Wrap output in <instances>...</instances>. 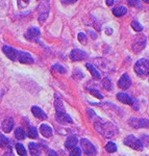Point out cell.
<instances>
[{
  "mask_svg": "<svg viewBox=\"0 0 149 156\" xmlns=\"http://www.w3.org/2000/svg\"><path fill=\"white\" fill-rule=\"evenodd\" d=\"M48 156H59V154L53 150H49L48 151Z\"/></svg>",
  "mask_w": 149,
  "mask_h": 156,
  "instance_id": "74e56055",
  "label": "cell"
},
{
  "mask_svg": "<svg viewBox=\"0 0 149 156\" xmlns=\"http://www.w3.org/2000/svg\"><path fill=\"white\" fill-rule=\"evenodd\" d=\"M16 150H17V153H18L20 156H26V150H25V148L23 147L22 144H17Z\"/></svg>",
  "mask_w": 149,
  "mask_h": 156,
  "instance_id": "4316f807",
  "label": "cell"
},
{
  "mask_svg": "<svg viewBox=\"0 0 149 156\" xmlns=\"http://www.w3.org/2000/svg\"><path fill=\"white\" fill-rule=\"evenodd\" d=\"M55 118H56V121L59 123H62V124H72L73 123V120L71 119V117L70 115H68L66 112H62V114H56L55 115Z\"/></svg>",
  "mask_w": 149,
  "mask_h": 156,
  "instance_id": "4fadbf2b",
  "label": "cell"
},
{
  "mask_svg": "<svg viewBox=\"0 0 149 156\" xmlns=\"http://www.w3.org/2000/svg\"><path fill=\"white\" fill-rule=\"evenodd\" d=\"M70 156H82V150H80V148L78 147L73 148L71 152H70Z\"/></svg>",
  "mask_w": 149,
  "mask_h": 156,
  "instance_id": "4dcf8cb0",
  "label": "cell"
},
{
  "mask_svg": "<svg viewBox=\"0 0 149 156\" xmlns=\"http://www.w3.org/2000/svg\"><path fill=\"white\" fill-rule=\"evenodd\" d=\"M124 144L126 146H128V147L133 148V149L139 150V151L143 150V147H144L142 142H141L139 138L135 137L133 135H128V136L124 140Z\"/></svg>",
  "mask_w": 149,
  "mask_h": 156,
  "instance_id": "3957f363",
  "label": "cell"
},
{
  "mask_svg": "<svg viewBox=\"0 0 149 156\" xmlns=\"http://www.w3.org/2000/svg\"><path fill=\"white\" fill-rule=\"evenodd\" d=\"M146 46V37L144 36H139L137 37V40L135 41V43H133V49L135 52H140L142 51V50L145 48Z\"/></svg>",
  "mask_w": 149,
  "mask_h": 156,
  "instance_id": "52a82bcc",
  "label": "cell"
},
{
  "mask_svg": "<svg viewBox=\"0 0 149 156\" xmlns=\"http://www.w3.org/2000/svg\"><path fill=\"white\" fill-rule=\"evenodd\" d=\"M28 136L31 137V138H37L38 137V130L35 127H29Z\"/></svg>",
  "mask_w": 149,
  "mask_h": 156,
  "instance_id": "f546056e",
  "label": "cell"
},
{
  "mask_svg": "<svg viewBox=\"0 0 149 156\" xmlns=\"http://www.w3.org/2000/svg\"><path fill=\"white\" fill-rule=\"evenodd\" d=\"M4 156H13V153H12V150L9 149V152H6L5 153V155Z\"/></svg>",
  "mask_w": 149,
  "mask_h": 156,
  "instance_id": "f35d334b",
  "label": "cell"
},
{
  "mask_svg": "<svg viewBox=\"0 0 149 156\" xmlns=\"http://www.w3.org/2000/svg\"><path fill=\"white\" fill-rule=\"evenodd\" d=\"M14 128V120L12 118H9V119H5L2 123V129H3L4 132H11L12 129Z\"/></svg>",
  "mask_w": 149,
  "mask_h": 156,
  "instance_id": "2e32d148",
  "label": "cell"
},
{
  "mask_svg": "<svg viewBox=\"0 0 149 156\" xmlns=\"http://www.w3.org/2000/svg\"><path fill=\"white\" fill-rule=\"evenodd\" d=\"M40 131L45 137H50L52 135V128L47 124H42L40 126Z\"/></svg>",
  "mask_w": 149,
  "mask_h": 156,
  "instance_id": "e0dca14e",
  "label": "cell"
},
{
  "mask_svg": "<svg viewBox=\"0 0 149 156\" xmlns=\"http://www.w3.org/2000/svg\"><path fill=\"white\" fill-rule=\"evenodd\" d=\"M105 150H107V152H110V153H114V152H116V151H117V146L115 145V143L110 142V143H107V146H105Z\"/></svg>",
  "mask_w": 149,
  "mask_h": 156,
  "instance_id": "484cf974",
  "label": "cell"
},
{
  "mask_svg": "<svg viewBox=\"0 0 149 156\" xmlns=\"http://www.w3.org/2000/svg\"><path fill=\"white\" fill-rule=\"evenodd\" d=\"M95 127L97 131L102 133L105 137H114L117 133L116 127L111 123H105V124H101V123H95Z\"/></svg>",
  "mask_w": 149,
  "mask_h": 156,
  "instance_id": "6da1fadb",
  "label": "cell"
},
{
  "mask_svg": "<svg viewBox=\"0 0 149 156\" xmlns=\"http://www.w3.org/2000/svg\"><path fill=\"white\" fill-rule=\"evenodd\" d=\"M17 60H19L22 64H32L35 62L31 55L24 51H18V58H17Z\"/></svg>",
  "mask_w": 149,
  "mask_h": 156,
  "instance_id": "8fae6325",
  "label": "cell"
},
{
  "mask_svg": "<svg viewBox=\"0 0 149 156\" xmlns=\"http://www.w3.org/2000/svg\"><path fill=\"white\" fill-rule=\"evenodd\" d=\"M144 2H146V3H149V0H143Z\"/></svg>",
  "mask_w": 149,
  "mask_h": 156,
  "instance_id": "ab89813d",
  "label": "cell"
},
{
  "mask_svg": "<svg viewBox=\"0 0 149 156\" xmlns=\"http://www.w3.org/2000/svg\"><path fill=\"white\" fill-rule=\"evenodd\" d=\"M90 93L93 95V96H95L96 98H98V99H103V96L101 94H100L99 90H90Z\"/></svg>",
  "mask_w": 149,
  "mask_h": 156,
  "instance_id": "836d02e7",
  "label": "cell"
},
{
  "mask_svg": "<svg viewBox=\"0 0 149 156\" xmlns=\"http://www.w3.org/2000/svg\"><path fill=\"white\" fill-rule=\"evenodd\" d=\"M77 0H62V3L65 4V5H67V4H73L75 3Z\"/></svg>",
  "mask_w": 149,
  "mask_h": 156,
  "instance_id": "8d00e7d4",
  "label": "cell"
},
{
  "mask_svg": "<svg viewBox=\"0 0 149 156\" xmlns=\"http://www.w3.org/2000/svg\"><path fill=\"white\" fill-rule=\"evenodd\" d=\"M29 152H30V154H31L32 156H38V155H39L40 152H41L39 145L36 144V143H30V144H29Z\"/></svg>",
  "mask_w": 149,
  "mask_h": 156,
  "instance_id": "44dd1931",
  "label": "cell"
},
{
  "mask_svg": "<svg viewBox=\"0 0 149 156\" xmlns=\"http://www.w3.org/2000/svg\"><path fill=\"white\" fill-rule=\"evenodd\" d=\"M129 124L135 128H144L149 126V121L147 119H136V118H131L129 120Z\"/></svg>",
  "mask_w": 149,
  "mask_h": 156,
  "instance_id": "9c48e42d",
  "label": "cell"
},
{
  "mask_svg": "<svg viewBox=\"0 0 149 156\" xmlns=\"http://www.w3.org/2000/svg\"><path fill=\"white\" fill-rule=\"evenodd\" d=\"M135 72L139 76H146L149 74V60L146 58L139 59L135 65Z\"/></svg>",
  "mask_w": 149,
  "mask_h": 156,
  "instance_id": "7a4b0ae2",
  "label": "cell"
},
{
  "mask_svg": "<svg viewBox=\"0 0 149 156\" xmlns=\"http://www.w3.org/2000/svg\"><path fill=\"white\" fill-rule=\"evenodd\" d=\"M80 145H82V148L84 149L85 153L87 155H95L96 153H97L94 145H93L89 140H87V138L80 140Z\"/></svg>",
  "mask_w": 149,
  "mask_h": 156,
  "instance_id": "5b68a950",
  "label": "cell"
},
{
  "mask_svg": "<svg viewBox=\"0 0 149 156\" xmlns=\"http://www.w3.org/2000/svg\"><path fill=\"white\" fill-rule=\"evenodd\" d=\"M2 50H3V53L5 54L9 59H12L13 62H15V60H17V58H18V51L13 48V47L6 46L5 45V46H3Z\"/></svg>",
  "mask_w": 149,
  "mask_h": 156,
  "instance_id": "30bf717a",
  "label": "cell"
},
{
  "mask_svg": "<svg viewBox=\"0 0 149 156\" xmlns=\"http://www.w3.org/2000/svg\"><path fill=\"white\" fill-rule=\"evenodd\" d=\"M117 99L118 101H120L121 103H124V104H128V105H133V100L129 95L125 94V93H119L117 95Z\"/></svg>",
  "mask_w": 149,
  "mask_h": 156,
  "instance_id": "5bb4252c",
  "label": "cell"
},
{
  "mask_svg": "<svg viewBox=\"0 0 149 156\" xmlns=\"http://www.w3.org/2000/svg\"><path fill=\"white\" fill-rule=\"evenodd\" d=\"M128 4L133 7H140V0H128Z\"/></svg>",
  "mask_w": 149,
  "mask_h": 156,
  "instance_id": "e575fe53",
  "label": "cell"
},
{
  "mask_svg": "<svg viewBox=\"0 0 149 156\" xmlns=\"http://www.w3.org/2000/svg\"><path fill=\"white\" fill-rule=\"evenodd\" d=\"M85 67H87V69L89 70L90 73L92 74L93 78H95V79H100V77H101V76H100V73L96 70V68L93 66V65H91V64L88 62V64L85 65Z\"/></svg>",
  "mask_w": 149,
  "mask_h": 156,
  "instance_id": "ffe728a7",
  "label": "cell"
},
{
  "mask_svg": "<svg viewBox=\"0 0 149 156\" xmlns=\"http://www.w3.org/2000/svg\"><path fill=\"white\" fill-rule=\"evenodd\" d=\"M31 112H32V115H34L36 118H38V119H40V120H46L47 119V115L45 114V112H43L40 107L32 106L31 107Z\"/></svg>",
  "mask_w": 149,
  "mask_h": 156,
  "instance_id": "9a60e30c",
  "label": "cell"
},
{
  "mask_svg": "<svg viewBox=\"0 0 149 156\" xmlns=\"http://www.w3.org/2000/svg\"><path fill=\"white\" fill-rule=\"evenodd\" d=\"M49 9H50V6H49L48 0H46L45 2H42L41 5L39 7V22L41 24L44 23L45 20L47 19L48 15H49Z\"/></svg>",
  "mask_w": 149,
  "mask_h": 156,
  "instance_id": "277c9868",
  "label": "cell"
},
{
  "mask_svg": "<svg viewBox=\"0 0 149 156\" xmlns=\"http://www.w3.org/2000/svg\"><path fill=\"white\" fill-rule=\"evenodd\" d=\"M140 140L142 142L143 146H145V147L149 146V135H142Z\"/></svg>",
  "mask_w": 149,
  "mask_h": 156,
  "instance_id": "d6a6232c",
  "label": "cell"
},
{
  "mask_svg": "<svg viewBox=\"0 0 149 156\" xmlns=\"http://www.w3.org/2000/svg\"><path fill=\"white\" fill-rule=\"evenodd\" d=\"M54 106H55V109H56V114H62V112H65L64 104H63L62 100L59 99V98H56V99H55Z\"/></svg>",
  "mask_w": 149,
  "mask_h": 156,
  "instance_id": "7402d4cb",
  "label": "cell"
},
{
  "mask_svg": "<svg viewBox=\"0 0 149 156\" xmlns=\"http://www.w3.org/2000/svg\"><path fill=\"white\" fill-rule=\"evenodd\" d=\"M102 84H103V87L107 90H113V84H112V81L110 80V78H104V79L102 80Z\"/></svg>",
  "mask_w": 149,
  "mask_h": 156,
  "instance_id": "cb8c5ba5",
  "label": "cell"
},
{
  "mask_svg": "<svg viewBox=\"0 0 149 156\" xmlns=\"http://www.w3.org/2000/svg\"><path fill=\"white\" fill-rule=\"evenodd\" d=\"M77 39H78V41L82 43V44H85V43H87V34H84V32H79V34H78Z\"/></svg>",
  "mask_w": 149,
  "mask_h": 156,
  "instance_id": "1f68e13d",
  "label": "cell"
},
{
  "mask_svg": "<svg viewBox=\"0 0 149 156\" xmlns=\"http://www.w3.org/2000/svg\"><path fill=\"white\" fill-rule=\"evenodd\" d=\"M30 0H17V3H18V7L20 9H25L27 5L29 4Z\"/></svg>",
  "mask_w": 149,
  "mask_h": 156,
  "instance_id": "f1b7e54d",
  "label": "cell"
},
{
  "mask_svg": "<svg viewBox=\"0 0 149 156\" xmlns=\"http://www.w3.org/2000/svg\"><path fill=\"white\" fill-rule=\"evenodd\" d=\"M126 12H127V9L122 5L115 7V9H113V14H114V16H116V17H123L124 15H126Z\"/></svg>",
  "mask_w": 149,
  "mask_h": 156,
  "instance_id": "d6986e66",
  "label": "cell"
},
{
  "mask_svg": "<svg viewBox=\"0 0 149 156\" xmlns=\"http://www.w3.org/2000/svg\"><path fill=\"white\" fill-rule=\"evenodd\" d=\"M15 135L18 140H24L25 138V131L22 128H16L15 130Z\"/></svg>",
  "mask_w": 149,
  "mask_h": 156,
  "instance_id": "d4e9b609",
  "label": "cell"
},
{
  "mask_svg": "<svg viewBox=\"0 0 149 156\" xmlns=\"http://www.w3.org/2000/svg\"><path fill=\"white\" fill-rule=\"evenodd\" d=\"M77 142H78L77 137L74 136V135H72V136H69L67 138V140H66V143H65V146H66V148H68V149H73V148L76 147Z\"/></svg>",
  "mask_w": 149,
  "mask_h": 156,
  "instance_id": "ac0fdd59",
  "label": "cell"
},
{
  "mask_svg": "<svg viewBox=\"0 0 149 156\" xmlns=\"http://www.w3.org/2000/svg\"><path fill=\"white\" fill-rule=\"evenodd\" d=\"M87 53L85 51L80 49H73L70 53V58L73 62H80V60H84L85 58H87Z\"/></svg>",
  "mask_w": 149,
  "mask_h": 156,
  "instance_id": "ba28073f",
  "label": "cell"
},
{
  "mask_svg": "<svg viewBox=\"0 0 149 156\" xmlns=\"http://www.w3.org/2000/svg\"><path fill=\"white\" fill-rule=\"evenodd\" d=\"M53 69L56 70L57 72L62 73V74H64V73H66V69L63 66H60V65H54L53 66Z\"/></svg>",
  "mask_w": 149,
  "mask_h": 156,
  "instance_id": "d590c367",
  "label": "cell"
},
{
  "mask_svg": "<svg viewBox=\"0 0 149 156\" xmlns=\"http://www.w3.org/2000/svg\"><path fill=\"white\" fill-rule=\"evenodd\" d=\"M40 36H41V31L38 27H30L25 34V37L29 41H38Z\"/></svg>",
  "mask_w": 149,
  "mask_h": 156,
  "instance_id": "8992f818",
  "label": "cell"
},
{
  "mask_svg": "<svg viewBox=\"0 0 149 156\" xmlns=\"http://www.w3.org/2000/svg\"><path fill=\"white\" fill-rule=\"evenodd\" d=\"M118 85H119L120 89L122 90H127L128 87L131 85V80H130V77L128 76V74H123L121 78L118 81Z\"/></svg>",
  "mask_w": 149,
  "mask_h": 156,
  "instance_id": "7c38bea8",
  "label": "cell"
},
{
  "mask_svg": "<svg viewBox=\"0 0 149 156\" xmlns=\"http://www.w3.org/2000/svg\"><path fill=\"white\" fill-rule=\"evenodd\" d=\"M9 146V140L3 134L0 133V147L1 148H7Z\"/></svg>",
  "mask_w": 149,
  "mask_h": 156,
  "instance_id": "603a6c76",
  "label": "cell"
},
{
  "mask_svg": "<svg viewBox=\"0 0 149 156\" xmlns=\"http://www.w3.org/2000/svg\"><path fill=\"white\" fill-rule=\"evenodd\" d=\"M131 27H133V30H136V31H138V32H140V31H142V30H143V26L139 23L138 21H133V22H131Z\"/></svg>",
  "mask_w": 149,
  "mask_h": 156,
  "instance_id": "83f0119b",
  "label": "cell"
}]
</instances>
